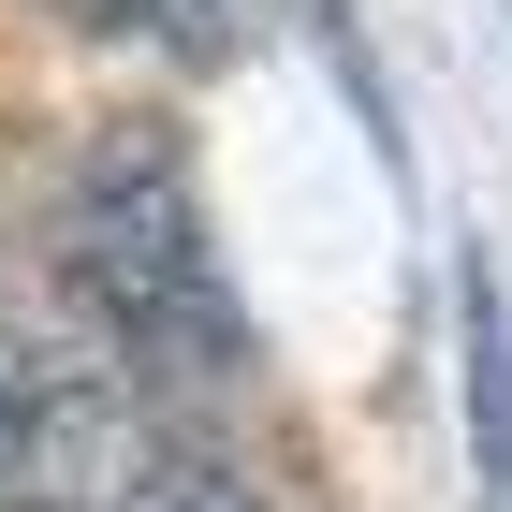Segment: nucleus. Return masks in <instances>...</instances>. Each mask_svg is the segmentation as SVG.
<instances>
[{"label":"nucleus","mask_w":512,"mask_h":512,"mask_svg":"<svg viewBox=\"0 0 512 512\" xmlns=\"http://www.w3.org/2000/svg\"><path fill=\"white\" fill-rule=\"evenodd\" d=\"M0 512H264L132 352L0 337Z\"/></svg>","instance_id":"nucleus-2"},{"label":"nucleus","mask_w":512,"mask_h":512,"mask_svg":"<svg viewBox=\"0 0 512 512\" xmlns=\"http://www.w3.org/2000/svg\"><path fill=\"white\" fill-rule=\"evenodd\" d=\"M454 337H469V469H483V512H512V308L498 278H454Z\"/></svg>","instance_id":"nucleus-3"},{"label":"nucleus","mask_w":512,"mask_h":512,"mask_svg":"<svg viewBox=\"0 0 512 512\" xmlns=\"http://www.w3.org/2000/svg\"><path fill=\"white\" fill-rule=\"evenodd\" d=\"M59 278H74V308L103 322V352H132L147 381H235L249 366V308H235V278H220V249H205L191 161L147 118H118L74 161Z\"/></svg>","instance_id":"nucleus-1"}]
</instances>
